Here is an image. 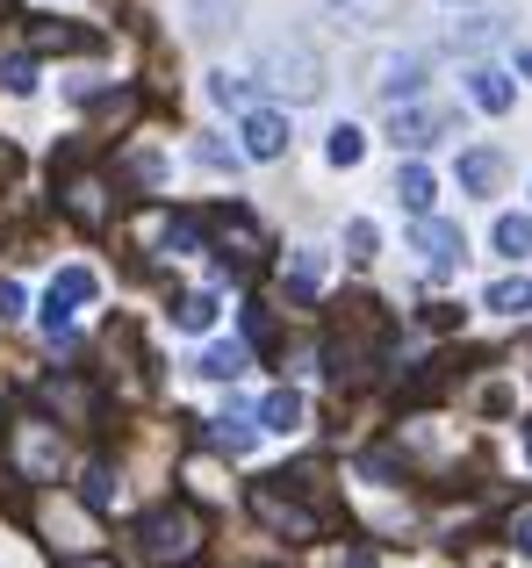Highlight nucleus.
I'll return each mask as SVG.
<instances>
[{"label":"nucleus","instance_id":"obj_1","mask_svg":"<svg viewBox=\"0 0 532 568\" xmlns=\"http://www.w3.org/2000/svg\"><path fill=\"white\" fill-rule=\"evenodd\" d=\"M94 295H101L94 266H58V274H51V295H43V332L58 338V332H65V324L80 317L86 303H94Z\"/></svg>","mask_w":532,"mask_h":568},{"label":"nucleus","instance_id":"obj_2","mask_svg":"<svg viewBox=\"0 0 532 568\" xmlns=\"http://www.w3.org/2000/svg\"><path fill=\"white\" fill-rule=\"evenodd\" d=\"M266 87H274L280 101H317L324 94V65H317V51H274L266 58Z\"/></svg>","mask_w":532,"mask_h":568},{"label":"nucleus","instance_id":"obj_3","mask_svg":"<svg viewBox=\"0 0 532 568\" xmlns=\"http://www.w3.org/2000/svg\"><path fill=\"white\" fill-rule=\"evenodd\" d=\"M238 138H245V144H238L245 159H259V166H274V159L288 152V115H280V109H245Z\"/></svg>","mask_w":532,"mask_h":568},{"label":"nucleus","instance_id":"obj_4","mask_svg":"<svg viewBox=\"0 0 532 568\" xmlns=\"http://www.w3.org/2000/svg\"><path fill=\"white\" fill-rule=\"evenodd\" d=\"M410 252H418L432 274H447L453 260L468 252V237H461V223H439V216H418V231H410Z\"/></svg>","mask_w":532,"mask_h":568},{"label":"nucleus","instance_id":"obj_5","mask_svg":"<svg viewBox=\"0 0 532 568\" xmlns=\"http://www.w3.org/2000/svg\"><path fill=\"white\" fill-rule=\"evenodd\" d=\"M137 540H144V555H152V561H181L187 547H195V526H187L181 511H152L137 526Z\"/></svg>","mask_w":532,"mask_h":568},{"label":"nucleus","instance_id":"obj_6","mask_svg":"<svg viewBox=\"0 0 532 568\" xmlns=\"http://www.w3.org/2000/svg\"><path fill=\"white\" fill-rule=\"evenodd\" d=\"M375 87L381 101H418V87H424V58L418 51H403V58H375Z\"/></svg>","mask_w":532,"mask_h":568},{"label":"nucleus","instance_id":"obj_7","mask_svg":"<svg viewBox=\"0 0 532 568\" xmlns=\"http://www.w3.org/2000/svg\"><path fill=\"white\" fill-rule=\"evenodd\" d=\"M439 130H453V115H432V109H403V101H396V123H389V138L403 144V152H424V144H439Z\"/></svg>","mask_w":532,"mask_h":568},{"label":"nucleus","instance_id":"obj_8","mask_svg":"<svg viewBox=\"0 0 532 568\" xmlns=\"http://www.w3.org/2000/svg\"><path fill=\"white\" fill-rule=\"evenodd\" d=\"M468 101H475L482 115H504L511 101H519V87H511V72H497V65H475V72H468Z\"/></svg>","mask_w":532,"mask_h":568},{"label":"nucleus","instance_id":"obj_9","mask_svg":"<svg viewBox=\"0 0 532 568\" xmlns=\"http://www.w3.org/2000/svg\"><path fill=\"white\" fill-rule=\"evenodd\" d=\"M245 367H253V346H238V338H216V346H202L195 375H202V382H238Z\"/></svg>","mask_w":532,"mask_h":568},{"label":"nucleus","instance_id":"obj_10","mask_svg":"<svg viewBox=\"0 0 532 568\" xmlns=\"http://www.w3.org/2000/svg\"><path fill=\"white\" fill-rule=\"evenodd\" d=\"M396 202H403L410 216H432L439 181H432V166H424V159H403V173H396Z\"/></svg>","mask_w":532,"mask_h":568},{"label":"nucleus","instance_id":"obj_11","mask_svg":"<svg viewBox=\"0 0 532 568\" xmlns=\"http://www.w3.org/2000/svg\"><path fill=\"white\" fill-rule=\"evenodd\" d=\"M461 194H490L497 181H504V152H461Z\"/></svg>","mask_w":532,"mask_h":568},{"label":"nucleus","instance_id":"obj_12","mask_svg":"<svg viewBox=\"0 0 532 568\" xmlns=\"http://www.w3.org/2000/svg\"><path fill=\"white\" fill-rule=\"evenodd\" d=\"M303 425V396L295 388H266L259 396V432H295Z\"/></svg>","mask_w":532,"mask_h":568},{"label":"nucleus","instance_id":"obj_13","mask_svg":"<svg viewBox=\"0 0 532 568\" xmlns=\"http://www.w3.org/2000/svg\"><path fill=\"white\" fill-rule=\"evenodd\" d=\"M490 43H504V14H468V22H453V51H490Z\"/></svg>","mask_w":532,"mask_h":568},{"label":"nucleus","instance_id":"obj_14","mask_svg":"<svg viewBox=\"0 0 532 568\" xmlns=\"http://www.w3.org/2000/svg\"><path fill=\"white\" fill-rule=\"evenodd\" d=\"M482 303L497 310V317H532V274H511V281H497Z\"/></svg>","mask_w":532,"mask_h":568},{"label":"nucleus","instance_id":"obj_15","mask_svg":"<svg viewBox=\"0 0 532 568\" xmlns=\"http://www.w3.org/2000/svg\"><path fill=\"white\" fill-rule=\"evenodd\" d=\"M324 159H331V166H360V159H367V130H360V123H331Z\"/></svg>","mask_w":532,"mask_h":568},{"label":"nucleus","instance_id":"obj_16","mask_svg":"<svg viewBox=\"0 0 532 568\" xmlns=\"http://www.w3.org/2000/svg\"><path fill=\"white\" fill-rule=\"evenodd\" d=\"M209 324H216V295L209 288H195V295L173 303V332H209Z\"/></svg>","mask_w":532,"mask_h":568},{"label":"nucleus","instance_id":"obj_17","mask_svg":"<svg viewBox=\"0 0 532 568\" xmlns=\"http://www.w3.org/2000/svg\"><path fill=\"white\" fill-rule=\"evenodd\" d=\"M324 274H331V260H324L317 245H303V252H295V266H288V288H295V295H317Z\"/></svg>","mask_w":532,"mask_h":568},{"label":"nucleus","instance_id":"obj_18","mask_svg":"<svg viewBox=\"0 0 532 568\" xmlns=\"http://www.w3.org/2000/svg\"><path fill=\"white\" fill-rule=\"evenodd\" d=\"M497 252H504V260H525L532 252V216H497Z\"/></svg>","mask_w":532,"mask_h":568},{"label":"nucleus","instance_id":"obj_19","mask_svg":"<svg viewBox=\"0 0 532 568\" xmlns=\"http://www.w3.org/2000/svg\"><path fill=\"white\" fill-rule=\"evenodd\" d=\"M195 166H209V173H238V166H245V152H238V144H224V138H202V144H195Z\"/></svg>","mask_w":532,"mask_h":568},{"label":"nucleus","instance_id":"obj_20","mask_svg":"<svg viewBox=\"0 0 532 568\" xmlns=\"http://www.w3.org/2000/svg\"><path fill=\"white\" fill-rule=\"evenodd\" d=\"M202 245H209V223L202 216H173L166 223V252H202Z\"/></svg>","mask_w":532,"mask_h":568},{"label":"nucleus","instance_id":"obj_21","mask_svg":"<svg viewBox=\"0 0 532 568\" xmlns=\"http://www.w3.org/2000/svg\"><path fill=\"white\" fill-rule=\"evenodd\" d=\"M0 87L8 94H37V58H0Z\"/></svg>","mask_w":532,"mask_h":568},{"label":"nucleus","instance_id":"obj_22","mask_svg":"<svg viewBox=\"0 0 532 568\" xmlns=\"http://www.w3.org/2000/svg\"><path fill=\"white\" fill-rule=\"evenodd\" d=\"M80 497H86V511H109V504H115L109 468H86V475H80Z\"/></svg>","mask_w":532,"mask_h":568},{"label":"nucleus","instance_id":"obj_23","mask_svg":"<svg viewBox=\"0 0 532 568\" xmlns=\"http://www.w3.org/2000/svg\"><path fill=\"white\" fill-rule=\"evenodd\" d=\"M375 245H381V231H375L367 216H352V223H346V252H352V260H375Z\"/></svg>","mask_w":532,"mask_h":568},{"label":"nucleus","instance_id":"obj_24","mask_svg":"<svg viewBox=\"0 0 532 568\" xmlns=\"http://www.w3.org/2000/svg\"><path fill=\"white\" fill-rule=\"evenodd\" d=\"M216 446H231V454H245V446H253V425H245V417H224V425H216Z\"/></svg>","mask_w":532,"mask_h":568},{"label":"nucleus","instance_id":"obj_25","mask_svg":"<svg viewBox=\"0 0 532 568\" xmlns=\"http://www.w3.org/2000/svg\"><path fill=\"white\" fill-rule=\"evenodd\" d=\"M209 94L224 101V109H238V101H245V80H231V72H216V80H209Z\"/></svg>","mask_w":532,"mask_h":568},{"label":"nucleus","instance_id":"obj_26","mask_svg":"<svg viewBox=\"0 0 532 568\" xmlns=\"http://www.w3.org/2000/svg\"><path fill=\"white\" fill-rule=\"evenodd\" d=\"M22 317V281H0V324Z\"/></svg>","mask_w":532,"mask_h":568},{"label":"nucleus","instance_id":"obj_27","mask_svg":"<svg viewBox=\"0 0 532 568\" xmlns=\"http://www.w3.org/2000/svg\"><path fill=\"white\" fill-rule=\"evenodd\" d=\"M511 540H519V555H532V518H519V526H511Z\"/></svg>","mask_w":532,"mask_h":568},{"label":"nucleus","instance_id":"obj_28","mask_svg":"<svg viewBox=\"0 0 532 568\" xmlns=\"http://www.w3.org/2000/svg\"><path fill=\"white\" fill-rule=\"evenodd\" d=\"M338 568H381V561H375V555H346Z\"/></svg>","mask_w":532,"mask_h":568},{"label":"nucleus","instance_id":"obj_29","mask_svg":"<svg viewBox=\"0 0 532 568\" xmlns=\"http://www.w3.org/2000/svg\"><path fill=\"white\" fill-rule=\"evenodd\" d=\"M519 72H525V80H532V51H519Z\"/></svg>","mask_w":532,"mask_h":568},{"label":"nucleus","instance_id":"obj_30","mask_svg":"<svg viewBox=\"0 0 532 568\" xmlns=\"http://www.w3.org/2000/svg\"><path fill=\"white\" fill-rule=\"evenodd\" d=\"M525 460H532V432H525Z\"/></svg>","mask_w":532,"mask_h":568},{"label":"nucleus","instance_id":"obj_31","mask_svg":"<svg viewBox=\"0 0 532 568\" xmlns=\"http://www.w3.org/2000/svg\"><path fill=\"white\" fill-rule=\"evenodd\" d=\"M72 568H101V561H72Z\"/></svg>","mask_w":532,"mask_h":568}]
</instances>
